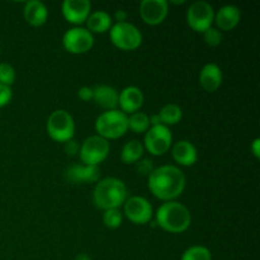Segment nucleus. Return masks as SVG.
Returning <instances> with one entry per match:
<instances>
[{
	"mask_svg": "<svg viewBox=\"0 0 260 260\" xmlns=\"http://www.w3.org/2000/svg\"><path fill=\"white\" fill-rule=\"evenodd\" d=\"M150 192L164 202H170L179 197L185 189V175L174 165H161L155 168L149 175Z\"/></svg>",
	"mask_w": 260,
	"mask_h": 260,
	"instance_id": "f257e3e1",
	"label": "nucleus"
},
{
	"mask_svg": "<svg viewBox=\"0 0 260 260\" xmlns=\"http://www.w3.org/2000/svg\"><path fill=\"white\" fill-rule=\"evenodd\" d=\"M155 217L157 226L170 234L184 233L192 223V215L189 210L177 201L162 203L157 208Z\"/></svg>",
	"mask_w": 260,
	"mask_h": 260,
	"instance_id": "f03ea898",
	"label": "nucleus"
},
{
	"mask_svg": "<svg viewBox=\"0 0 260 260\" xmlns=\"http://www.w3.org/2000/svg\"><path fill=\"white\" fill-rule=\"evenodd\" d=\"M127 200L126 184L118 178H104L96 183L93 192V202L101 210L119 208Z\"/></svg>",
	"mask_w": 260,
	"mask_h": 260,
	"instance_id": "7ed1b4c3",
	"label": "nucleus"
},
{
	"mask_svg": "<svg viewBox=\"0 0 260 260\" xmlns=\"http://www.w3.org/2000/svg\"><path fill=\"white\" fill-rule=\"evenodd\" d=\"M128 116L118 109L106 111L99 114L95 121V131L98 136L108 140H116L123 136L128 129Z\"/></svg>",
	"mask_w": 260,
	"mask_h": 260,
	"instance_id": "20e7f679",
	"label": "nucleus"
},
{
	"mask_svg": "<svg viewBox=\"0 0 260 260\" xmlns=\"http://www.w3.org/2000/svg\"><path fill=\"white\" fill-rule=\"evenodd\" d=\"M48 136L56 142H68L75 134V122L73 116L65 109H57L50 114L47 119Z\"/></svg>",
	"mask_w": 260,
	"mask_h": 260,
	"instance_id": "39448f33",
	"label": "nucleus"
},
{
	"mask_svg": "<svg viewBox=\"0 0 260 260\" xmlns=\"http://www.w3.org/2000/svg\"><path fill=\"white\" fill-rule=\"evenodd\" d=\"M109 38L117 48L135 51L141 46L142 33L135 24L128 22L116 23L109 29Z\"/></svg>",
	"mask_w": 260,
	"mask_h": 260,
	"instance_id": "423d86ee",
	"label": "nucleus"
},
{
	"mask_svg": "<svg viewBox=\"0 0 260 260\" xmlns=\"http://www.w3.org/2000/svg\"><path fill=\"white\" fill-rule=\"evenodd\" d=\"M109 150H111L109 142L103 137L94 135V136L88 137L81 144L79 155H80V160L85 165L98 167L101 162H103L108 157Z\"/></svg>",
	"mask_w": 260,
	"mask_h": 260,
	"instance_id": "0eeeda50",
	"label": "nucleus"
},
{
	"mask_svg": "<svg viewBox=\"0 0 260 260\" xmlns=\"http://www.w3.org/2000/svg\"><path fill=\"white\" fill-rule=\"evenodd\" d=\"M173 144V135L169 127L164 124L150 127L145 135L144 149H146L154 156H161L169 151Z\"/></svg>",
	"mask_w": 260,
	"mask_h": 260,
	"instance_id": "6e6552de",
	"label": "nucleus"
},
{
	"mask_svg": "<svg viewBox=\"0 0 260 260\" xmlns=\"http://www.w3.org/2000/svg\"><path fill=\"white\" fill-rule=\"evenodd\" d=\"M215 20V10L212 5L207 2L193 3L187 10V23L193 30L203 33L208 28L212 27V23Z\"/></svg>",
	"mask_w": 260,
	"mask_h": 260,
	"instance_id": "1a4fd4ad",
	"label": "nucleus"
},
{
	"mask_svg": "<svg viewBox=\"0 0 260 260\" xmlns=\"http://www.w3.org/2000/svg\"><path fill=\"white\" fill-rule=\"evenodd\" d=\"M62 45L68 52L73 55H83L91 50L94 37L86 28L74 27L63 35Z\"/></svg>",
	"mask_w": 260,
	"mask_h": 260,
	"instance_id": "9d476101",
	"label": "nucleus"
},
{
	"mask_svg": "<svg viewBox=\"0 0 260 260\" xmlns=\"http://www.w3.org/2000/svg\"><path fill=\"white\" fill-rule=\"evenodd\" d=\"M124 216L135 225H146L152 218L154 211L152 206L146 198L134 196V197L127 198L123 203Z\"/></svg>",
	"mask_w": 260,
	"mask_h": 260,
	"instance_id": "9b49d317",
	"label": "nucleus"
},
{
	"mask_svg": "<svg viewBox=\"0 0 260 260\" xmlns=\"http://www.w3.org/2000/svg\"><path fill=\"white\" fill-rule=\"evenodd\" d=\"M139 12L146 24H161L169 13V3L165 0H144L140 3Z\"/></svg>",
	"mask_w": 260,
	"mask_h": 260,
	"instance_id": "f8f14e48",
	"label": "nucleus"
},
{
	"mask_svg": "<svg viewBox=\"0 0 260 260\" xmlns=\"http://www.w3.org/2000/svg\"><path fill=\"white\" fill-rule=\"evenodd\" d=\"M91 10V3L89 0H65L61 5L63 18L73 24H81L86 22Z\"/></svg>",
	"mask_w": 260,
	"mask_h": 260,
	"instance_id": "ddd939ff",
	"label": "nucleus"
},
{
	"mask_svg": "<svg viewBox=\"0 0 260 260\" xmlns=\"http://www.w3.org/2000/svg\"><path fill=\"white\" fill-rule=\"evenodd\" d=\"M101 177V170L94 165H71L65 172V178L73 184L95 183Z\"/></svg>",
	"mask_w": 260,
	"mask_h": 260,
	"instance_id": "4468645a",
	"label": "nucleus"
},
{
	"mask_svg": "<svg viewBox=\"0 0 260 260\" xmlns=\"http://www.w3.org/2000/svg\"><path fill=\"white\" fill-rule=\"evenodd\" d=\"M144 104V93L137 86H127L118 94V106L124 114L139 112Z\"/></svg>",
	"mask_w": 260,
	"mask_h": 260,
	"instance_id": "2eb2a0df",
	"label": "nucleus"
},
{
	"mask_svg": "<svg viewBox=\"0 0 260 260\" xmlns=\"http://www.w3.org/2000/svg\"><path fill=\"white\" fill-rule=\"evenodd\" d=\"M173 159L182 167H192L197 162L198 152L194 145L187 140H180L175 142L172 149Z\"/></svg>",
	"mask_w": 260,
	"mask_h": 260,
	"instance_id": "dca6fc26",
	"label": "nucleus"
},
{
	"mask_svg": "<svg viewBox=\"0 0 260 260\" xmlns=\"http://www.w3.org/2000/svg\"><path fill=\"white\" fill-rule=\"evenodd\" d=\"M222 70L217 63H206L200 73V84L206 91L213 93L222 84Z\"/></svg>",
	"mask_w": 260,
	"mask_h": 260,
	"instance_id": "f3484780",
	"label": "nucleus"
},
{
	"mask_svg": "<svg viewBox=\"0 0 260 260\" xmlns=\"http://www.w3.org/2000/svg\"><path fill=\"white\" fill-rule=\"evenodd\" d=\"M240 9L236 5H225L216 13L213 22H216L221 30L229 32L238 27V24L240 23Z\"/></svg>",
	"mask_w": 260,
	"mask_h": 260,
	"instance_id": "a211bd4d",
	"label": "nucleus"
},
{
	"mask_svg": "<svg viewBox=\"0 0 260 260\" xmlns=\"http://www.w3.org/2000/svg\"><path fill=\"white\" fill-rule=\"evenodd\" d=\"M23 15L28 24L33 25V27H41L47 22L48 9L40 0H30V2L25 3Z\"/></svg>",
	"mask_w": 260,
	"mask_h": 260,
	"instance_id": "6ab92c4d",
	"label": "nucleus"
},
{
	"mask_svg": "<svg viewBox=\"0 0 260 260\" xmlns=\"http://www.w3.org/2000/svg\"><path fill=\"white\" fill-rule=\"evenodd\" d=\"M93 101L96 106L106 111H113L118 107V91L109 85H98L93 88Z\"/></svg>",
	"mask_w": 260,
	"mask_h": 260,
	"instance_id": "aec40b11",
	"label": "nucleus"
},
{
	"mask_svg": "<svg viewBox=\"0 0 260 260\" xmlns=\"http://www.w3.org/2000/svg\"><path fill=\"white\" fill-rule=\"evenodd\" d=\"M86 29L93 35V33H104L108 32L112 27V17L104 10H96L90 13L86 19Z\"/></svg>",
	"mask_w": 260,
	"mask_h": 260,
	"instance_id": "412c9836",
	"label": "nucleus"
},
{
	"mask_svg": "<svg viewBox=\"0 0 260 260\" xmlns=\"http://www.w3.org/2000/svg\"><path fill=\"white\" fill-rule=\"evenodd\" d=\"M144 145L139 140H131L123 146L121 151V160L123 164H136L144 155Z\"/></svg>",
	"mask_w": 260,
	"mask_h": 260,
	"instance_id": "4be33fe9",
	"label": "nucleus"
},
{
	"mask_svg": "<svg viewBox=\"0 0 260 260\" xmlns=\"http://www.w3.org/2000/svg\"><path fill=\"white\" fill-rule=\"evenodd\" d=\"M157 114H159L161 124H164V126L167 127L179 123L180 119H182L183 117L182 108H180L178 104H174V103H170V104H167V106H164L161 109H160V112Z\"/></svg>",
	"mask_w": 260,
	"mask_h": 260,
	"instance_id": "5701e85b",
	"label": "nucleus"
},
{
	"mask_svg": "<svg viewBox=\"0 0 260 260\" xmlns=\"http://www.w3.org/2000/svg\"><path fill=\"white\" fill-rule=\"evenodd\" d=\"M127 123H128V128L134 131L135 134H144V132H147V129L150 128L149 116L140 111L129 114Z\"/></svg>",
	"mask_w": 260,
	"mask_h": 260,
	"instance_id": "b1692460",
	"label": "nucleus"
},
{
	"mask_svg": "<svg viewBox=\"0 0 260 260\" xmlns=\"http://www.w3.org/2000/svg\"><path fill=\"white\" fill-rule=\"evenodd\" d=\"M180 260H212V254L210 249L202 245H194L188 248L183 253Z\"/></svg>",
	"mask_w": 260,
	"mask_h": 260,
	"instance_id": "393cba45",
	"label": "nucleus"
},
{
	"mask_svg": "<svg viewBox=\"0 0 260 260\" xmlns=\"http://www.w3.org/2000/svg\"><path fill=\"white\" fill-rule=\"evenodd\" d=\"M122 221H123V216H122L119 208L104 211L103 222L108 229H118L122 225Z\"/></svg>",
	"mask_w": 260,
	"mask_h": 260,
	"instance_id": "a878e982",
	"label": "nucleus"
},
{
	"mask_svg": "<svg viewBox=\"0 0 260 260\" xmlns=\"http://www.w3.org/2000/svg\"><path fill=\"white\" fill-rule=\"evenodd\" d=\"M15 81V70L10 63H0V84L12 86Z\"/></svg>",
	"mask_w": 260,
	"mask_h": 260,
	"instance_id": "bb28decb",
	"label": "nucleus"
},
{
	"mask_svg": "<svg viewBox=\"0 0 260 260\" xmlns=\"http://www.w3.org/2000/svg\"><path fill=\"white\" fill-rule=\"evenodd\" d=\"M203 40H205L206 45H208L210 47H216L222 41V35H221V32L217 28L211 27L203 32Z\"/></svg>",
	"mask_w": 260,
	"mask_h": 260,
	"instance_id": "cd10ccee",
	"label": "nucleus"
},
{
	"mask_svg": "<svg viewBox=\"0 0 260 260\" xmlns=\"http://www.w3.org/2000/svg\"><path fill=\"white\" fill-rule=\"evenodd\" d=\"M154 164H152L151 160L144 159L139 160L136 162V170L140 175H144V177H149L152 172H154Z\"/></svg>",
	"mask_w": 260,
	"mask_h": 260,
	"instance_id": "c85d7f7f",
	"label": "nucleus"
},
{
	"mask_svg": "<svg viewBox=\"0 0 260 260\" xmlns=\"http://www.w3.org/2000/svg\"><path fill=\"white\" fill-rule=\"evenodd\" d=\"M12 98H13L12 88L0 84V108H2V107H5L7 104H9L10 101H12Z\"/></svg>",
	"mask_w": 260,
	"mask_h": 260,
	"instance_id": "c756f323",
	"label": "nucleus"
},
{
	"mask_svg": "<svg viewBox=\"0 0 260 260\" xmlns=\"http://www.w3.org/2000/svg\"><path fill=\"white\" fill-rule=\"evenodd\" d=\"M93 95H94V90L93 88H90V86H81V88L78 90V96L83 102L93 101Z\"/></svg>",
	"mask_w": 260,
	"mask_h": 260,
	"instance_id": "7c9ffc66",
	"label": "nucleus"
},
{
	"mask_svg": "<svg viewBox=\"0 0 260 260\" xmlns=\"http://www.w3.org/2000/svg\"><path fill=\"white\" fill-rule=\"evenodd\" d=\"M63 145H65V152L68 155H70V156L76 155L79 152V150H80L79 144L76 141H74V140H69V141L65 142Z\"/></svg>",
	"mask_w": 260,
	"mask_h": 260,
	"instance_id": "2f4dec72",
	"label": "nucleus"
},
{
	"mask_svg": "<svg viewBox=\"0 0 260 260\" xmlns=\"http://www.w3.org/2000/svg\"><path fill=\"white\" fill-rule=\"evenodd\" d=\"M251 152L254 154V156L256 157V159H259L260 157V139H255L253 142H251Z\"/></svg>",
	"mask_w": 260,
	"mask_h": 260,
	"instance_id": "473e14b6",
	"label": "nucleus"
},
{
	"mask_svg": "<svg viewBox=\"0 0 260 260\" xmlns=\"http://www.w3.org/2000/svg\"><path fill=\"white\" fill-rule=\"evenodd\" d=\"M114 17H116L117 23L126 22V19H127V13L124 12V10H117L116 14H114Z\"/></svg>",
	"mask_w": 260,
	"mask_h": 260,
	"instance_id": "72a5a7b5",
	"label": "nucleus"
},
{
	"mask_svg": "<svg viewBox=\"0 0 260 260\" xmlns=\"http://www.w3.org/2000/svg\"><path fill=\"white\" fill-rule=\"evenodd\" d=\"M150 119V126H159V124H161V121H160V117L159 114H152V116L149 117Z\"/></svg>",
	"mask_w": 260,
	"mask_h": 260,
	"instance_id": "f704fd0d",
	"label": "nucleus"
},
{
	"mask_svg": "<svg viewBox=\"0 0 260 260\" xmlns=\"http://www.w3.org/2000/svg\"><path fill=\"white\" fill-rule=\"evenodd\" d=\"M75 260H91V259L89 258L86 254H79V255L75 258Z\"/></svg>",
	"mask_w": 260,
	"mask_h": 260,
	"instance_id": "c9c22d12",
	"label": "nucleus"
}]
</instances>
